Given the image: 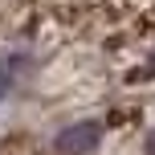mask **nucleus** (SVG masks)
<instances>
[{
  "label": "nucleus",
  "instance_id": "nucleus-1",
  "mask_svg": "<svg viewBox=\"0 0 155 155\" xmlns=\"http://www.w3.org/2000/svg\"><path fill=\"white\" fill-rule=\"evenodd\" d=\"M98 143H102V127L98 123H70L53 139V147H57V155H90Z\"/></svg>",
  "mask_w": 155,
  "mask_h": 155
},
{
  "label": "nucleus",
  "instance_id": "nucleus-2",
  "mask_svg": "<svg viewBox=\"0 0 155 155\" xmlns=\"http://www.w3.org/2000/svg\"><path fill=\"white\" fill-rule=\"evenodd\" d=\"M8 86H12V74H8V65H0V98H4Z\"/></svg>",
  "mask_w": 155,
  "mask_h": 155
},
{
  "label": "nucleus",
  "instance_id": "nucleus-3",
  "mask_svg": "<svg viewBox=\"0 0 155 155\" xmlns=\"http://www.w3.org/2000/svg\"><path fill=\"white\" fill-rule=\"evenodd\" d=\"M143 155H155V131L147 135V143H143Z\"/></svg>",
  "mask_w": 155,
  "mask_h": 155
}]
</instances>
